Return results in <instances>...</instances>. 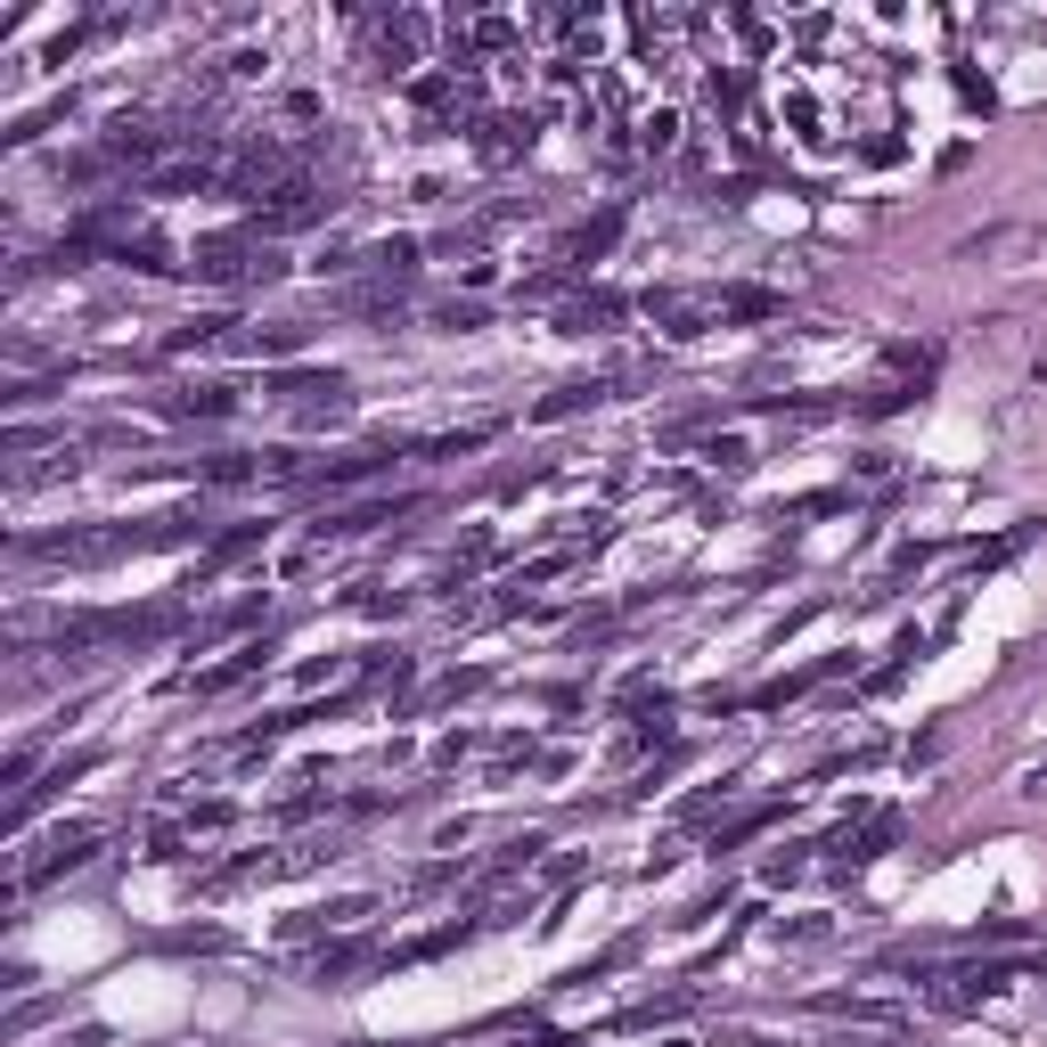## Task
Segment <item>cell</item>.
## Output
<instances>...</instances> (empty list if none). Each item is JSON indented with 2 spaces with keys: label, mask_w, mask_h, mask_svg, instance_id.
<instances>
[{
  "label": "cell",
  "mask_w": 1047,
  "mask_h": 1047,
  "mask_svg": "<svg viewBox=\"0 0 1047 1047\" xmlns=\"http://www.w3.org/2000/svg\"><path fill=\"white\" fill-rule=\"evenodd\" d=\"M475 41H484V50H516V25H508V17H484V25H475Z\"/></svg>",
  "instance_id": "obj_5"
},
{
  "label": "cell",
  "mask_w": 1047,
  "mask_h": 1047,
  "mask_svg": "<svg viewBox=\"0 0 1047 1047\" xmlns=\"http://www.w3.org/2000/svg\"><path fill=\"white\" fill-rule=\"evenodd\" d=\"M173 410H188V417H229V410H238V393H229V385H197V393H180Z\"/></svg>",
  "instance_id": "obj_2"
},
{
  "label": "cell",
  "mask_w": 1047,
  "mask_h": 1047,
  "mask_svg": "<svg viewBox=\"0 0 1047 1047\" xmlns=\"http://www.w3.org/2000/svg\"><path fill=\"white\" fill-rule=\"evenodd\" d=\"M639 132H646V156H672V148H680V115H672V107H663V115H646Z\"/></svg>",
  "instance_id": "obj_3"
},
{
  "label": "cell",
  "mask_w": 1047,
  "mask_h": 1047,
  "mask_svg": "<svg viewBox=\"0 0 1047 1047\" xmlns=\"http://www.w3.org/2000/svg\"><path fill=\"white\" fill-rule=\"evenodd\" d=\"M614 320H622V296H581V303H564V311H557L564 336H605Z\"/></svg>",
  "instance_id": "obj_1"
},
{
  "label": "cell",
  "mask_w": 1047,
  "mask_h": 1047,
  "mask_svg": "<svg viewBox=\"0 0 1047 1047\" xmlns=\"http://www.w3.org/2000/svg\"><path fill=\"white\" fill-rule=\"evenodd\" d=\"M598 393H605V385H564L557 402H540V426H549V417H573V410H590Z\"/></svg>",
  "instance_id": "obj_4"
}]
</instances>
